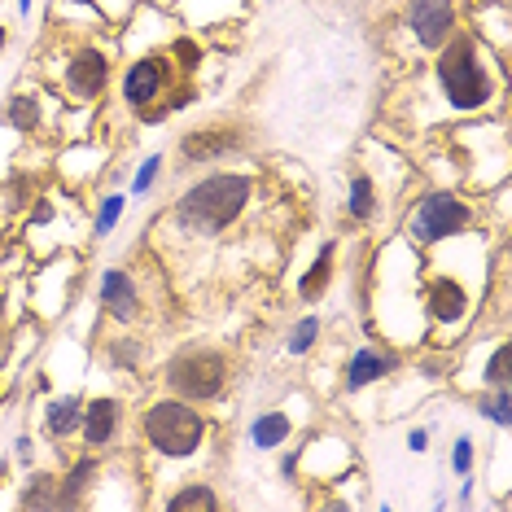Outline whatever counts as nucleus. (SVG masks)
<instances>
[{
  "mask_svg": "<svg viewBox=\"0 0 512 512\" xmlns=\"http://www.w3.org/2000/svg\"><path fill=\"white\" fill-rule=\"evenodd\" d=\"M254 197V180L241 176V171H215V176L193 180L189 189L176 197V228L184 237H219L246 215Z\"/></svg>",
  "mask_w": 512,
  "mask_h": 512,
  "instance_id": "f257e3e1",
  "label": "nucleus"
},
{
  "mask_svg": "<svg viewBox=\"0 0 512 512\" xmlns=\"http://www.w3.org/2000/svg\"><path fill=\"white\" fill-rule=\"evenodd\" d=\"M434 71H438L442 97H447L451 110L473 114L495 101V79H491V66H486V49L469 31H451L447 44L438 49Z\"/></svg>",
  "mask_w": 512,
  "mask_h": 512,
  "instance_id": "f03ea898",
  "label": "nucleus"
},
{
  "mask_svg": "<svg viewBox=\"0 0 512 512\" xmlns=\"http://www.w3.org/2000/svg\"><path fill=\"white\" fill-rule=\"evenodd\" d=\"M141 434H145V442L158 451V456L189 460L206 442V416L197 412V403L167 394V399H154L141 412Z\"/></svg>",
  "mask_w": 512,
  "mask_h": 512,
  "instance_id": "7ed1b4c3",
  "label": "nucleus"
},
{
  "mask_svg": "<svg viewBox=\"0 0 512 512\" xmlns=\"http://www.w3.org/2000/svg\"><path fill=\"white\" fill-rule=\"evenodd\" d=\"M162 386L176 399L189 403H215L228 386V355L215 351V346H189V351L171 355L167 368H162Z\"/></svg>",
  "mask_w": 512,
  "mask_h": 512,
  "instance_id": "20e7f679",
  "label": "nucleus"
},
{
  "mask_svg": "<svg viewBox=\"0 0 512 512\" xmlns=\"http://www.w3.org/2000/svg\"><path fill=\"white\" fill-rule=\"evenodd\" d=\"M469 224H473V206L460 202V197L447 193V189H434V193L416 197V206L407 211V237H412L416 246L451 241V237H460Z\"/></svg>",
  "mask_w": 512,
  "mask_h": 512,
  "instance_id": "39448f33",
  "label": "nucleus"
},
{
  "mask_svg": "<svg viewBox=\"0 0 512 512\" xmlns=\"http://www.w3.org/2000/svg\"><path fill=\"white\" fill-rule=\"evenodd\" d=\"M171 79H176V62L171 53H149V57H136L123 75V101L132 110H141V119L158 123L167 119L171 106H167V92H171Z\"/></svg>",
  "mask_w": 512,
  "mask_h": 512,
  "instance_id": "423d86ee",
  "label": "nucleus"
},
{
  "mask_svg": "<svg viewBox=\"0 0 512 512\" xmlns=\"http://www.w3.org/2000/svg\"><path fill=\"white\" fill-rule=\"evenodd\" d=\"M106 84H110V53L97 49V44H79V49L66 57V71H62L66 97L79 101V106H92V101L106 92Z\"/></svg>",
  "mask_w": 512,
  "mask_h": 512,
  "instance_id": "0eeeda50",
  "label": "nucleus"
},
{
  "mask_svg": "<svg viewBox=\"0 0 512 512\" xmlns=\"http://www.w3.org/2000/svg\"><path fill=\"white\" fill-rule=\"evenodd\" d=\"M250 145V132L237 123H206V127H193V132L180 136V158L193 162V167H211V162H224L232 158L237 149Z\"/></svg>",
  "mask_w": 512,
  "mask_h": 512,
  "instance_id": "6e6552de",
  "label": "nucleus"
},
{
  "mask_svg": "<svg viewBox=\"0 0 512 512\" xmlns=\"http://www.w3.org/2000/svg\"><path fill=\"white\" fill-rule=\"evenodd\" d=\"M403 22H407V31L416 36V44L429 53H438L442 44H447V36L456 31V0H407V9H403Z\"/></svg>",
  "mask_w": 512,
  "mask_h": 512,
  "instance_id": "1a4fd4ad",
  "label": "nucleus"
},
{
  "mask_svg": "<svg viewBox=\"0 0 512 512\" xmlns=\"http://www.w3.org/2000/svg\"><path fill=\"white\" fill-rule=\"evenodd\" d=\"M425 307H429V320L442 324V329H456V324H464V316L473 311V294L464 289L460 276H434L429 281V298H425Z\"/></svg>",
  "mask_w": 512,
  "mask_h": 512,
  "instance_id": "9d476101",
  "label": "nucleus"
},
{
  "mask_svg": "<svg viewBox=\"0 0 512 512\" xmlns=\"http://www.w3.org/2000/svg\"><path fill=\"white\" fill-rule=\"evenodd\" d=\"M97 298H101V307H106L110 320H119V324L141 320V289H136L127 267H106V272H101Z\"/></svg>",
  "mask_w": 512,
  "mask_h": 512,
  "instance_id": "9b49d317",
  "label": "nucleus"
},
{
  "mask_svg": "<svg viewBox=\"0 0 512 512\" xmlns=\"http://www.w3.org/2000/svg\"><path fill=\"white\" fill-rule=\"evenodd\" d=\"M119 425H123V403L114 394H101V399H84V421H79V434L92 451L110 447L119 438Z\"/></svg>",
  "mask_w": 512,
  "mask_h": 512,
  "instance_id": "f8f14e48",
  "label": "nucleus"
},
{
  "mask_svg": "<svg viewBox=\"0 0 512 512\" xmlns=\"http://www.w3.org/2000/svg\"><path fill=\"white\" fill-rule=\"evenodd\" d=\"M399 368V355L390 351H377V346H364V351L351 355V364H346V390H364V386H377L386 372Z\"/></svg>",
  "mask_w": 512,
  "mask_h": 512,
  "instance_id": "ddd939ff",
  "label": "nucleus"
},
{
  "mask_svg": "<svg viewBox=\"0 0 512 512\" xmlns=\"http://www.w3.org/2000/svg\"><path fill=\"white\" fill-rule=\"evenodd\" d=\"M97 473H101V460H97V456L75 460L71 473L57 477V508H84L92 482H97Z\"/></svg>",
  "mask_w": 512,
  "mask_h": 512,
  "instance_id": "4468645a",
  "label": "nucleus"
},
{
  "mask_svg": "<svg viewBox=\"0 0 512 512\" xmlns=\"http://www.w3.org/2000/svg\"><path fill=\"white\" fill-rule=\"evenodd\" d=\"M289 434H294L289 412H259L254 425H250V447L254 451H276V447H285Z\"/></svg>",
  "mask_w": 512,
  "mask_h": 512,
  "instance_id": "2eb2a0df",
  "label": "nucleus"
},
{
  "mask_svg": "<svg viewBox=\"0 0 512 512\" xmlns=\"http://www.w3.org/2000/svg\"><path fill=\"white\" fill-rule=\"evenodd\" d=\"M333 254H337V241H324L320 254H316V263H311L307 276L298 281V298L302 302H320L324 289L333 285Z\"/></svg>",
  "mask_w": 512,
  "mask_h": 512,
  "instance_id": "dca6fc26",
  "label": "nucleus"
},
{
  "mask_svg": "<svg viewBox=\"0 0 512 512\" xmlns=\"http://www.w3.org/2000/svg\"><path fill=\"white\" fill-rule=\"evenodd\" d=\"M5 123L14 127V132L22 136H31V132H40V123H44V106H40V92H14L9 97V106H5Z\"/></svg>",
  "mask_w": 512,
  "mask_h": 512,
  "instance_id": "f3484780",
  "label": "nucleus"
},
{
  "mask_svg": "<svg viewBox=\"0 0 512 512\" xmlns=\"http://www.w3.org/2000/svg\"><path fill=\"white\" fill-rule=\"evenodd\" d=\"M79 421H84V399L79 394H62V399L49 403V412H44V429H49V438H71Z\"/></svg>",
  "mask_w": 512,
  "mask_h": 512,
  "instance_id": "a211bd4d",
  "label": "nucleus"
},
{
  "mask_svg": "<svg viewBox=\"0 0 512 512\" xmlns=\"http://www.w3.org/2000/svg\"><path fill=\"white\" fill-rule=\"evenodd\" d=\"M346 215H351L355 224H368V219H377V184H372L368 171H355V176H351V197H346Z\"/></svg>",
  "mask_w": 512,
  "mask_h": 512,
  "instance_id": "6ab92c4d",
  "label": "nucleus"
},
{
  "mask_svg": "<svg viewBox=\"0 0 512 512\" xmlns=\"http://www.w3.org/2000/svg\"><path fill=\"white\" fill-rule=\"evenodd\" d=\"M106 359H110V368L132 372V368H141V359H145V342L141 337H114V342H106Z\"/></svg>",
  "mask_w": 512,
  "mask_h": 512,
  "instance_id": "aec40b11",
  "label": "nucleus"
},
{
  "mask_svg": "<svg viewBox=\"0 0 512 512\" xmlns=\"http://www.w3.org/2000/svg\"><path fill=\"white\" fill-rule=\"evenodd\" d=\"M22 508H57V477L31 473L27 486H22Z\"/></svg>",
  "mask_w": 512,
  "mask_h": 512,
  "instance_id": "412c9836",
  "label": "nucleus"
},
{
  "mask_svg": "<svg viewBox=\"0 0 512 512\" xmlns=\"http://www.w3.org/2000/svg\"><path fill=\"white\" fill-rule=\"evenodd\" d=\"M167 508H176V512H184V508H219V495L206 482H189V486H180L176 495H167Z\"/></svg>",
  "mask_w": 512,
  "mask_h": 512,
  "instance_id": "4be33fe9",
  "label": "nucleus"
},
{
  "mask_svg": "<svg viewBox=\"0 0 512 512\" xmlns=\"http://www.w3.org/2000/svg\"><path fill=\"white\" fill-rule=\"evenodd\" d=\"M482 416L499 429H508L512 421V399H508V386H491V394H482Z\"/></svg>",
  "mask_w": 512,
  "mask_h": 512,
  "instance_id": "5701e85b",
  "label": "nucleus"
},
{
  "mask_svg": "<svg viewBox=\"0 0 512 512\" xmlns=\"http://www.w3.org/2000/svg\"><path fill=\"white\" fill-rule=\"evenodd\" d=\"M316 342H320V316H302L294 329H289V355L316 351Z\"/></svg>",
  "mask_w": 512,
  "mask_h": 512,
  "instance_id": "b1692460",
  "label": "nucleus"
},
{
  "mask_svg": "<svg viewBox=\"0 0 512 512\" xmlns=\"http://www.w3.org/2000/svg\"><path fill=\"white\" fill-rule=\"evenodd\" d=\"M123 202L127 197L123 193H110V197H101V206H97V219H92V237H110V228L119 224V215H123Z\"/></svg>",
  "mask_w": 512,
  "mask_h": 512,
  "instance_id": "393cba45",
  "label": "nucleus"
},
{
  "mask_svg": "<svg viewBox=\"0 0 512 512\" xmlns=\"http://www.w3.org/2000/svg\"><path fill=\"white\" fill-rule=\"evenodd\" d=\"M508 364H512V351H508V342H499V346H495V355L486 359L482 386H486V390H491V386H508Z\"/></svg>",
  "mask_w": 512,
  "mask_h": 512,
  "instance_id": "a878e982",
  "label": "nucleus"
},
{
  "mask_svg": "<svg viewBox=\"0 0 512 512\" xmlns=\"http://www.w3.org/2000/svg\"><path fill=\"white\" fill-rule=\"evenodd\" d=\"M158 171H162V154H149V158L141 162V171H136V176H132V197L149 193V184L158 180Z\"/></svg>",
  "mask_w": 512,
  "mask_h": 512,
  "instance_id": "bb28decb",
  "label": "nucleus"
},
{
  "mask_svg": "<svg viewBox=\"0 0 512 512\" xmlns=\"http://www.w3.org/2000/svg\"><path fill=\"white\" fill-rule=\"evenodd\" d=\"M473 438H456V451H451V469H456L460 477H469L473 473Z\"/></svg>",
  "mask_w": 512,
  "mask_h": 512,
  "instance_id": "cd10ccee",
  "label": "nucleus"
},
{
  "mask_svg": "<svg viewBox=\"0 0 512 512\" xmlns=\"http://www.w3.org/2000/svg\"><path fill=\"white\" fill-rule=\"evenodd\" d=\"M407 447H412V451H425V447H429V429H412V434H407Z\"/></svg>",
  "mask_w": 512,
  "mask_h": 512,
  "instance_id": "c85d7f7f",
  "label": "nucleus"
},
{
  "mask_svg": "<svg viewBox=\"0 0 512 512\" xmlns=\"http://www.w3.org/2000/svg\"><path fill=\"white\" fill-rule=\"evenodd\" d=\"M18 460H31V438H18Z\"/></svg>",
  "mask_w": 512,
  "mask_h": 512,
  "instance_id": "c756f323",
  "label": "nucleus"
},
{
  "mask_svg": "<svg viewBox=\"0 0 512 512\" xmlns=\"http://www.w3.org/2000/svg\"><path fill=\"white\" fill-rule=\"evenodd\" d=\"M5 44H9V31H5V22H0V53H5Z\"/></svg>",
  "mask_w": 512,
  "mask_h": 512,
  "instance_id": "7c9ffc66",
  "label": "nucleus"
},
{
  "mask_svg": "<svg viewBox=\"0 0 512 512\" xmlns=\"http://www.w3.org/2000/svg\"><path fill=\"white\" fill-rule=\"evenodd\" d=\"M27 9H31V0H18V14H27Z\"/></svg>",
  "mask_w": 512,
  "mask_h": 512,
  "instance_id": "2f4dec72",
  "label": "nucleus"
},
{
  "mask_svg": "<svg viewBox=\"0 0 512 512\" xmlns=\"http://www.w3.org/2000/svg\"><path fill=\"white\" fill-rule=\"evenodd\" d=\"M0 320H5V289H0Z\"/></svg>",
  "mask_w": 512,
  "mask_h": 512,
  "instance_id": "473e14b6",
  "label": "nucleus"
}]
</instances>
